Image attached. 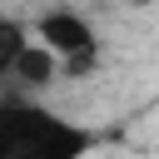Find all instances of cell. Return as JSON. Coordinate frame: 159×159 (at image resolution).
I'll return each instance as SVG.
<instances>
[{
    "mask_svg": "<svg viewBox=\"0 0 159 159\" xmlns=\"http://www.w3.org/2000/svg\"><path fill=\"white\" fill-rule=\"evenodd\" d=\"M129 5H159V0H129Z\"/></svg>",
    "mask_w": 159,
    "mask_h": 159,
    "instance_id": "5b68a950",
    "label": "cell"
},
{
    "mask_svg": "<svg viewBox=\"0 0 159 159\" xmlns=\"http://www.w3.org/2000/svg\"><path fill=\"white\" fill-rule=\"evenodd\" d=\"M35 40L50 45L70 75L89 70V65H94V45H99V40H94V25H89L80 10H45V15L35 20Z\"/></svg>",
    "mask_w": 159,
    "mask_h": 159,
    "instance_id": "7a4b0ae2",
    "label": "cell"
},
{
    "mask_svg": "<svg viewBox=\"0 0 159 159\" xmlns=\"http://www.w3.org/2000/svg\"><path fill=\"white\" fill-rule=\"evenodd\" d=\"M89 144V129L65 114L30 99H0V159H80Z\"/></svg>",
    "mask_w": 159,
    "mask_h": 159,
    "instance_id": "6da1fadb",
    "label": "cell"
},
{
    "mask_svg": "<svg viewBox=\"0 0 159 159\" xmlns=\"http://www.w3.org/2000/svg\"><path fill=\"white\" fill-rule=\"evenodd\" d=\"M25 45H30V30H25L20 20H10V15H0V80H10V70H15V60L25 55Z\"/></svg>",
    "mask_w": 159,
    "mask_h": 159,
    "instance_id": "277c9868",
    "label": "cell"
},
{
    "mask_svg": "<svg viewBox=\"0 0 159 159\" xmlns=\"http://www.w3.org/2000/svg\"><path fill=\"white\" fill-rule=\"evenodd\" d=\"M10 80H15L20 89H45V84H55V80H60V55H55L50 45L30 40V45H25V55L15 60Z\"/></svg>",
    "mask_w": 159,
    "mask_h": 159,
    "instance_id": "3957f363",
    "label": "cell"
}]
</instances>
